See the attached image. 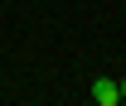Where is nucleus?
Masks as SVG:
<instances>
[{
    "mask_svg": "<svg viewBox=\"0 0 126 106\" xmlns=\"http://www.w3.org/2000/svg\"><path fill=\"white\" fill-rule=\"evenodd\" d=\"M92 101L97 106H116V101H121V87H116L111 77H97V82H92Z\"/></svg>",
    "mask_w": 126,
    "mask_h": 106,
    "instance_id": "f257e3e1",
    "label": "nucleus"
},
{
    "mask_svg": "<svg viewBox=\"0 0 126 106\" xmlns=\"http://www.w3.org/2000/svg\"><path fill=\"white\" fill-rule=\"evenodd\" d=\"M116 87H121V101H126V77H121V82H116Z\"/></svg>",
    "mask_w": 126,
    "mask_h": 106,
    "instance_id": "f03ea898",
    "label": "nucleus"
}]
</instances>
